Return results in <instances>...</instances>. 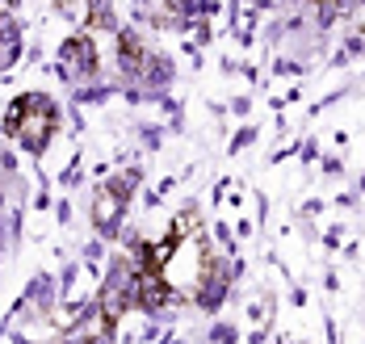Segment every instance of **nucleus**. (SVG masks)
<instances>
[{
	"mask_svg": "<svg viewBox=\"0 0 365 344\" xmlns=\"http://www.w3.org/2000/svg\"><path fill=\"white\" fill-rule=\"evenodd\" d=\"M4 130H9L21 147L42 152V147L51 143V135L59 130V110H55L51 97H42V93H26V97H17V101L9 105V114H4Z\"/></svg>",
	"mask_w": 365,
	"mask_h": 344,
	"instance_id": "f03ea898",
	"label": "nucleus"
},
{
	"mask_svg": "<svg viewBox=\"0 0 365 344\" xmlns=\"http://www.w3.org/2000/svg\"><path fill=\"white\" fill-rule=\"evenodd\" d=\"M210 273V248L206 235L193 223V214L177 219V227L168 231V239L147 244L143 248V290L151 303H168V298H197V290L206 286Z\"/></svg>",
	"mask_w": 365,
	"mask_h": 344,
	"instance_id": "f257e3e1",
	"label": "nucleus"
},
{
	"mask_svg": "<svg viewBox=\"0 0 365 344\" xmlns=\"http://www.w3.org/2000/svg\"><path fill=\"white\" fill-rule=\"evenodd\" d=\"M55 4H59L68 17H76V21H84V17L93 13V0H55Z\"/></svg>",
	"mask_w": 365,
	"mask_h": 344,
	"instance_id": "20e7f679",
	"label": "nucleus"
},
{
	"mask_svg": "<svg viewBox=\"0 0 365 344\" xmlns=\"http://www.w3.org/2000/svg\"><path fill=\"white\" fill-rule=\"evenodd\" d=\"M17 46H21V34H17V21L0 9V68H9L17 59Z\"/></svg>",
	"mask_w": 365,
	"mask_h": 344,
	"instance_id": "7ed1b4c3",
	"label": "nucleus"
}]
</instances>
